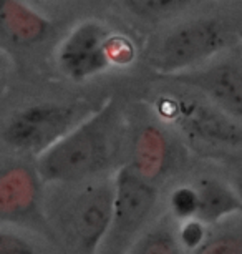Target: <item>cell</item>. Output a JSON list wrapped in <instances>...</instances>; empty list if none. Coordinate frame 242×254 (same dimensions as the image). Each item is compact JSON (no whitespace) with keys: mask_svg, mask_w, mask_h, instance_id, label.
<instances>
[{"mask_svg":"<svg viewBox=\"0 0 242 254\" xmlns=\"http://www.w3.org/2000/svg\"><path fill=\"white\" fill-rule=\"evenodd\" d=\"M194 254H242V236L221 234L216 238H207Z\"/></svg>","mask_w":242,"mask_h":254,"instance_id":"2e32d148","label":"cell"},{"mask_svg":"<svg viewBox=\"0 0 242 254\" xmlns=\"http://www.w3.org/2000/svg\"><path fill=\"white\" fill-rule=\"evenodd\" d=\"M108 60L110 65H118V66H126L135 60L136 49L133 45V42L125 35H116L111 33L110 40H108Z\"/></svg>","mask_w":242,"mask_h":254,"instance_id":"e0dca14e","label":"cell"},{"mask_svg":"<svg viewBox=\"0 0 242 254\" xmlns=\"http://www.w3.org/2000/svg\"><path fill=\"white\" fill-rule=\"evenodd\" d=\"M40 176L23 165L0 170V221L35 223L40 219Z\"/></svg>","mask_w":242,"mask_h":254,"instance_id":"9c48e42d","label":"cell"},{"mask_svg":"<svg viewBox=\"0 0 242 254\" xmlns=\"http://www.w3.org/2000/svg\"><path fill=\"white\" fill-rule=\"evenodd\" d=\"M206 100L242 125V54H232L209 65L166 76Z\"/></svg>","mask_w":242,"mask_h":254,"instance_id":"52a82bcc","label":"cell"},{"mask_svg":"<svg viewBox=\"0 0 242 254\" xmlns=\"http://www.w3.org/2000/svg\"><path fill=\"white\" fill-rule=\"evenodd\" d=\"M121 5L141 18L159 20L184 10L191 5V2L188 0H126L121 2Z\"/></svg>","mask_w":242,"mask_h":254,"instance_id":"5bb4252c","label":"cell"},{"mask_svg":"<svg viewBox=\"0 0 242 254\" xmlns=\"http://www.w3.org/2000/svg\"><path fill=\"white\" fill-rule=\"evenodd\" d=\"M50 20L20 0H0V32L20 45L37 44L48 33Z\"/></svg>","mask_w":242,"mask_h":254,"instance_id":"8fae6325","label":"cell"},{"mask_svg":"<svg viewBox=\"0 0 242 254\" xmlns=\"http://www.w3.org/2000/svg\"><path fill=\"white\" fill-rule=\"evenodd\" d=\"M178 241L181 244V248H186L189 251H196L206 241V226L197 219H188L179 229Z\"/></svg>","mask_w":242,"mask_h":254,"instance_id":"ac0fdd59","label":"cell"},{"mask_svg":"<svg viewBox=\"0 0 242 254\" xmlns=\"http://www.w3.org/2000/svg\"><path fill=\"white\" fill-rule=\"evenodd\" d=\"M126 254H183L178 234L166 224H159L140 236Z\"/></svg>","mask_w":242,"mask_h":254,"instance_id":"4fadbf2b","label":"cell"},{"mask_svg":"<svg viewBox=\"0 0 242 254\" xmlns=\"http://www.w3.org/2000/svg\"><path fill=\"white\" fill-rule=\"evenodd\" d=\"M80 123V110L73 105L37 103L13 115L2 136L13 150L42 155Z\"/></svg>","mask_w":242,"mask_h":254,"instance_id":"8992f818","label":"cell"},{"mask_svg":"<svg viewBox=\"0 0 242 254\" xmlns=\"http://www.w3.org/2000/svg\"><path fill=\"white\" fill-rule=\"evenodd\" d=\"M237 40V25L222 18H193L174 27L163 38L151 64L163 76L197 68Z\"/></svg>","mask_w":242,"mask_h":254,"instance_id":"3957f363","label":"cell"},{"mask_svg":"<svg viewBox=\"0 0 242 254\" xmlns=\"http://www.w3.org/2000/svg\"><path fill=\"white\" fill-rule=\"evenodd\" d=\"M237 40H239L241 45H242V23L237 25Z\"/></svg>","mask_w":242,"mask_h":254,"instance_id":"44dd1931","label":"cell"},{"mask_svg":"<svg viewBox=\"0 0 242 254\" xmlns=\"http://www.w3.org/2000/svg\"><path fill=\"white\" fill-rule=\"evenodd\" d=\"M234 190H236L237 196H239L241 201H242V171H241L239 175H237V178H236V185H234Z\"/></svg>","mask_w":242,"mask_h":254,"instance_id":"ffe728a7","label":"cell"},{"mask_svg":"<svg viewBox=\"0 0 242 254\" xmlns=\"http://www.w3.org/2000/svg\"><path fill=\"white\" fill-rule=\"evenodd\" d=\"M123 120L115 102L82 120L39 155L37 173L47 183H82L113 166L123 145Z\"/></svg>","mask_w":242,"mask_h":254,"instance_id":"6da1fadb","label":"cell"},{"mask_svg":"<svg viewBox=\"0 0 242 254\" xmlns=\"http://www.w3.org/2000/svg\"><path fill=\"white\" fill-rule=\"evenodd\" d=\"M115 183L87 185L65 203L60 226L75 254H98L111 223Z\"/></svg>","mask_w":242,"mask_h":254,"instance_id":"5b68a950","label":"cell"},{"mask_svg":"<svg viewBox=\"0 0 242 254\" xmlns=\"http://www.w3.org/2000/svg\"><path fill=\"white\" fill-rule=\"evenodd\" d=\"M154 108L166 123L176 128L197 150L224 155L242 148V125L202 95L164 93L156 98Z\"/></svg>","mask_w":242,"mask_h":254,"instance_id":"7a4b0ae2","label":"cell"},{"mask_svg":"<svg viewBox=\"0 0 242 254\" xmlns=\"http://www.w3.org/2000/svg\"><path fill=\"white\" fill-rule=\"evenodd\" d=\"M0 254H37L32 244L15 234L0 231Z\"/></svg>","mask_w":242,"mask_h":254,"instance_id":"d6986e66","label":"cell"},{"mask_svg":"<svg viewBox=\"0 0 242 254\" xmlns=\"http://www.w3.org/2000/svg\"><path fill=\"white\" fill-rule=\"evenodd\" d=\"M111 223L98 254H123L133 246V239L141 233L153 214L158 201L154 185L135 173L130 165L118 170L115 178Z\"/></svg>","mask_w":242,"mask_h":254,"instance_id":"277c9868","label":"cell"},{"mask_svg":"<svg viewBox=\"0 0 242 254\" xmlns=\"http://www.w3.org/2000/svg\"><path fill=\"white\" fill-rule=\"evenodd\" d=\"M130 156L128 165L151 185L163 178L174 163L173 145L168 135L154 125L143 127L136 133L130 145Z\"/></svg>","mask_w":242,"mask_h":254,"instance_id":"30bf717a","label":"cell"},{"mask_svg":"<svg viewBox=\"0 0 242 254\" xmlns=\"http://www.w3.org/2000/svg\"><path fill=\"white\" fill-rule=\"evenodd\" d=\"M169 206L174 216L181 219H194L197 213V193L191 186H179L171 193Z\"/></svg>","mask_w":242,"mask_h":254,"instance_id":"9a60e30c","label":"cell"},{"mask_svg":"<svg viewBox=\"0 0 242 254\" xmlns=\"http://www.w3.org/2000/svg\"><path fill=\"white\" fill-rule=\"evenodd\" d=\"M111 33L99 22L80 23L58 49L61 71L75 81H85L105 71L111 66L106 52Z\"/></svg>","mask_w":242,"mask_h":254,"instance_id":"ba28073f","label":"cell"},{"mask_svg":"<svg viewBox=\"0 0 242 254\" xmlns=\"http://www.w3.org/2000/svg\"><path fill=\"white\" fill-rule=\"evenodd\" d=\"M197 193L196 218L204 226L214 224L232 213L242 211V201L236 190L214 178H204L194 186Z\"/></svg>","mask_w":242,"mask_h":254,"instance_id":"7c38bea8","label":"cell"}]
</instances>
